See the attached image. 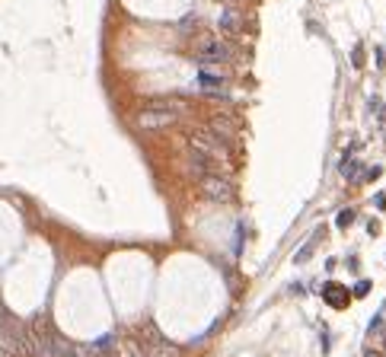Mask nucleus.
Listing matches in <instances>:
<instances>
[{
    "instance_id": "f257e3e1",
    "label": "nucleus",
    "mask_w": 386,
    "mask_h": 357,
    "mask_svg": "<svg viewBox=\"0 0 386 357\" xmlns=\"http://www.w3.org/2000/svg\"><path fill=\"white\" fill-rule=\"evenodd\" d=\"M179 115H185L182 102H173V99L170 102H153L144 112H137V128H144V131H163V128H173Z\"/></svg>"
},
{
    "instance_id": "f03ea898",
    "label": "nucleus",
    "mask_w": 386,
    "mask_h": 357,
    "mask_svg": "<svg viewBox=\"0 0 386 357\" xmlns=\"http://www.w3.org/2000/svg\"><path fill=\"white\" fill-rule=\"evenodd\" d=\"M195 57L204 64H224V61H230L233 51H230V45H227L224 39H201L195 45Z\"/></svg>"
},
{
    "instance_id": "7ed1b4c3",
    "label": "nucleus",
    "mask_w": 386,
    "mask_h": 357,
    "mask_svg": "<svg viewBox=\"0 0 386 357\" xmlns=\"http://www.w3.org/2000/svg\"><path fill=\"white\" fill-rule=\"evenodd\" d=\"M201 192L211 201H230L233 198V182L227 175H220V172H208L201 178Z\"/></svg>"
},
{
    "instance_id": "20e7f679",
    "label": "nucleus",
    "mask_w": 386,
    "mask_h": 357,
    "mask_svg": "<svg viewBox=\"0 0 386 357\" xmlns=\"http://www.w3.org/2000/svg\"><path fill=\"white\" fill-rule=\"evenodd\" d=\"M185 169H188V175L204 178V175L211 172V157L204 150H198V147H188V153H185Z\"/></svg>"
},
{
    "instance_id": "39448f33",
    "label": "nucleus",
    "mask_w": 386,
    "mask_h": 357,
    "mask_svg": "<svg viewBox=\"0 0 386 357\" xmlns=\"http://www.w3.org/2000/svg\"><path fill=\"white\" fill-rule=\"evenodd\" d=\"M217 26H220V32H230V35H236L239 32V10H233V7H227L220 16H217Z\"/></svg>"
},
{
    "instance_id": "423d86ee",
    "label": "nucleus",
    "mask_w": 386,
    "mask_h": 357,
    "mask_svg": "<svg viewBox=\"0 0 386 357\" xmlns=\"http://www.w3.org/2000/svg\"><path fill=\"white\" fill-rule=\"evenodd\" d=\"M322 296H325L332 306H345V303H348V290L342 287V284H325V287H322Z\"/></svg>"
},
{
    "instance_id": "0eeeda50",
    "label": "nucleus",
    "mask_w": 386,
    "mask_h": 357,
    "mask_svg": "<svg viewBox=\"0 0 386 357\" xmlns=\"http://www.w3.org/2000/svg\"><path fill=\"white\" fill-rule=\"evenodd\" d=\"M144 354H147V357H176V344L156 338V341L147 344V351H144Z\"/></svg>"
},
{
    "instance_id": "6e6552de",
    "label": "nucleus",
    "mask_w": 386,
    "mask_h": 357,
    "mask_svg": "<svg viewBox=\"0 0 386 357\" xmlns=\"http://www.w3.org/2000/svg\"><path fill=\"white\" fill-rule=\"evenodd\" d=\"M357 169H361V163H357V160H351V163L345 160V163H342V175L348 178V182H357Z\"/></svg>"
},
{
    "instance_id": "1a4fd4ad",
    "label": "nucleus",
    "mask_w": 386,
    "mask_h": 357,
    "mask_svg": "<svg viewBox=\"0 0 386 357\" xmlns=\"http://www.w3.org/2000/svg\"><path fill=\"white\" fill-rule=\"evenodd\" d=\"M351 220H354V211H342V214H339V227H342V230L351 227Z\"/></svg>"
},
{
    "instance_id": "9d476101",
    "label": "nucleus",
    "mask_w": 386,
    "mask_h": 357,
    "mask_svg": "<svg viewBox=\"0 0 386 357\" xmlns=\"http://www.w3.org/2000/svg\"><path fill=\"white\" fill-rule=\"evenodd\" d=\"M351 64H354V67H361V64H364V51H361V48H354V54H351Z\"/></svg>"
},
{
    "instance_id": "9b49d317",
    "label": "nucleus",
    "mask_w": 386,
    "mask_h": 357,
    "mask_svg": "<svg viewBox=\"0 0 386 357\" xmlns=\"http://www.w3.org/2000/svg\"><path fill=\"white\" fill-rule=\"evenodd\" d=\"M367 290H370V284H367V281H361V284H357V287H354V296H364Z\"/></svg>"
},
{
    "instance_id": "f8f14e48",
    "label": "nucleus",
    "mask_w": 386,
    "mask_h": 357,
    "mask_svg": "<svg viewBox=\"0 0 386 357\" xmlns=\"http://www.w3.org/2000/svg\"><path fill=\"white\" fill-rule=\"evenodd\" d=\"M380 172H383L380 166H370V169H367V178H380Z\"/></svg>"
},
{
    "instance_id": "ddd939ff",
    "label": "nucleus",
    "mask_w": 386,
    "mask_h": 357,
    "mask_svg": "<svg viewBox=\"0 0 386 357\" xmlns=\"http://www.w3.org/2000/svg\"><path fill=\"white\" fill-rule=\"evenodd\" d=\"M364 357H383V354H377V351H367V354H364Z\"/></svg>"
}]
</instances>
